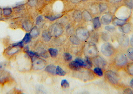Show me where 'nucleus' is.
<instances>
[{
    "label": "nucleus",
    "mask_w": 133,
    "mask_h": 94,
    "mask_svg": "<svg viewBox=\"0 0 133 94\" xmlns=\"http://www.w3.org/2000/svg\"><path fill=\"white\" fill-rule=\"evenodd\" d=\"M129 62V59L126 53L122 51L116 52L113 60L114 65L116 68H125Z\"/></svg>",
    "instance_id": "f257e3e1"
},
{
    "label": "nucleus",
    "mask_w": 133,
    "mask_h": 94,
    "mask_svg": "<svg viewBox=\"0 0 133 94\" xmlns=\"http://www.w3.org/2000/svg\"><path fill=\"white\" fill-rule=\"evenodd\" d=\"M105 76L107 81L113 86H117L119 84L120 78L116 72L108 70L105 72Z\"/></svg>",
    "instance_id": "f03ea898"
},
{
    "label": "nucleus",
    "mask_w": 133,
    "mask_h": 94,
    "mask_svg": "<svg viewBox=\"0 0 133 94\" xmlns=\"http://www.w3.org/2000/svg\"><path fill=\"white\" fill-rule=\"evenodd\" d=\"M101 50L102 53L106 57H110L116 52L115 48L111 43L108 42L102 45Z\"/></svg>",
    "instance_id": "7ed1b4c3"
},
{
    "label": "nucleus",
    "mask_w": 133,
    "mask_h": 94,
    "mask_svg": "<svg viewBox=\"0 0 133 94\" xmlns=\"http://www.w3.org/2000/svg\"><path fill=\"white\" fill-rule=\"evenodd\" d=\"M50 33L53 36L58 37L64 32L63 26L60 22H55L51 25L49 30Z\"/></svg>",
    "instance_id": "20e7f679"
},
{
    "label": "nucleus",
    "mask_w": 133,
    "mask_h": 94,
    "mask_svg": "<svg viewBox=\"0 0 133 94\" xmlns=\"http://www.w3.org/2000/svg\"><path fill=\"white\" fill-rule=\"evenodd\" d=\"M76 36L79 40L84 41L88 39L90 33L87 28L83 26L78 27L76 30Z\"/></svg>",
    "instance_id": "39448f33"
},
{
    "label": "nucleus",
    "mask_w": 133,
    "mask_h": 94,
    "mask_svg": "<svg viewBox=\"0 0 133 94\" xmlns=\"http://www.w3.org/2000/svg\"><path fill=\"white\" fill-rule=\"evenodd\" d=\"M116 37L118 44L121 48H126L130 46L129 38L126 34L118 33Z\"/></svg>",
    "instance_id": "423d86ee"
},
{
    "label": "nucleus",
    "mask_w": 133,
    "mask_h": 94,
    "mask_svg": "<svg viewBox=\"0 0 133 94\" xmlns=\"http://www.w3.org/2000/svg\"><path fill=\"white\" fill-rule=\"evenodd\" d=\"M32 67L35 70H39L44 69L46 65V61L40 58V56H35L32 58Z\"/></svg>",
    "instance_id": "0eeeda50"
},
{
    "label": "nucleus",
    "mask_w": 133,
    "mask_h": 94,
    "mask_svg": "<svg viewBox=\"0 0 133 94\" xmlns=\"http://www.w3.org/2000/svg\"><path fill=\"white\" fill-rule=\"evenodd\" d=\"M84 50L87 56L89 58L94 57L97 55L98 52L97 48L94 43H90L87 44Z\"/></svg>",
    "instance_id": "6e6552de"
},
{
    "label": "nucleus",
    "mask_w": 133,
    "mask_h": 94,
    "mask_svg": "<svg viewBox=\"0 0 133 94\" xmlns=\"http://www.w3.org/2000/svg\"><path fill=\"white\" fill-rule=\"evenodd\" d=\"M102 14L103 15L100 18L102 25L106 26L111 24L114 17V15L109 11Z\"/></svg>",
    "instance_id": "1a4fd4ad"
},
{
    "label": "nucleus",
    "mask_w": 133,
    "mask_h": 94,
    "mask_svg": "<svg viewBox=\"0 0 133 94\" xmlns=\"http://www.w3.org/2000/svg\"><path fill=\"white\" fill-rule=\"evenodd\" d=\"M93 59L95 65L100 67L102 69H105L107 65V62L106 60L102 56L99 55H97L94 57Z\"/></svg>",
    "instance_id": "9d476101"
},
{
    "label": "nucleus",
    "mask_w": 133,
    "mask_h": 94,
    "mask_svg": "<svg viewBox=\"0 0 133 94\" xmlns=\"http://www.w3.org/2000/svg\"><path fill=\"white\" fill-rule=\"evenodd\" d=\"M133 24L131 22H128L122 26L118 27V30L121 33L127 34L131 33L133 31Z\"/></svg>",
    "instance_id": "9b49d317"
},
{
    "label": "nucleus",
    "mask_w": 133,
    "mask_h": 94,
    "mask_svg": "<svg viewBox=\"0 0 133 94\" xmlns=\"http://www.w3.org/2000/svg\"><path fill=\"white\" fill-rule=\"evenodd\" d=\"M88 11L92 15H98L100 14L98 8V2H96L91 1L88 3Z\"/></svg>",
    "instance_id": "f8f14e48"
},
{
    "label": "nucleus",
    "mask_w": 133,
    "mask_h": 94,
    "mask_svg": "<svg viewBox=\"0 0 133 94\" xmlns=\"http://www.w3.org/2000/svg\"><path fill=\"white\" fill-rule=\"evenodd\" d=\"M130 18L123 19L119 18L116 16H114L112 24L116 27H119L125 24L128 22H129Z\"/></svg>",
    "instance_id": "ddd939ff"
},
{
    "label": "nucleus",
    "mask_w": 133,
    "mask_h": 94,
    "mask_svg": "<svg viewBox=\"0 0 133 94\" xmlns=\"http://www.w3.org/2000/svg\"><path fill=\"white\" fill-rule=\"evenodd\" d=\"M22 26L25 31H30L33 28L32 22L30 19L26 18L22 22Z\"/></svg>",
    "instance_id": "4468645a"
},
{
    "label": "nucleus",
    "mask_w": 133,
    "mask_h": 94,
    "mask_svg": "<svg viewBox=\"0 0 133 94\" xmlns=\"http://www.w3.org/2000/svg\"><path fill=\"white\" fill-rule=\"evenodd\" d=\"M72 17L75 22H80L83 20L82 11L79 9H76L73 12Z\"/></svg>",
    "instance_id": "2eb2a0df"
},
{
    "label": "nucleus",
    "mask_w": 133,
    "mask_h": 94,
    "mask_svg": "<svg viewBox=\"0 0 133 94\" xmlns=\"http://www.w3.org/2000/svg\"><path fill=\"white\" fill-rule=\"evenodd\" d=\"M98 2V8L100 14L107 12L109 10V3L108 2Z\"/></svg>",
    "instance_id": "dca6fc26"
},
{
    "label": "nucleus",
    "mask_w": 133,
    "mask_h": 94,
    "mask_svg": "<svg viewBox=\"0 0 133 94\" xmlns=\"http://www.w3.org/2000/svg\"><path fill=\"white\" fill-rule=\"evenodd\" d=\"M83 20L85 22H88L92 21L93 18L91 13L87 10L84 9L82 11Z\"/></svg>",
    "instance_id": "f3484780"
},
{
    "label": "nucleus",
    "mask_w": 133,
    "mask_h": 94,
    "mask_svg": "<svg viewBox=\"0 0 133 94\" xmlns=\"http://www.w3.org/2000/svg\"><path fill=\"white\" fill-rule=\"evenodd\" d=\"M64 14L62 13L55 14V15H46L44 16V18L50 21H54L61 18L64 16Z\"/></svg>",
    "instance_id": "a211bd4d"
},
{
    "label": "nucleus",
    "mask_w": 133,
    "mask_h": 94,
    "mask_svg": "<svg viewBox=\"0 0 133 94\" xmlns=\"http://www.w3.org/2000/svg\"><path fill=\"white\" fill-rule=\"evenodd\" d=\"M20 47L12 45L6 49V52L8 55H12L15 53H17L19 50Z\"/></svg>",
    "instance_id": "6ab92c4d"
},
{
    "label": "nucleus",
    "mask_w": 133,
    "mask_h": 94,
    "mask_svg": "<svg viewBox=\"0 0 133 94\" xmlns=\"http://www.w3.org/2000/svg\"><path fill=\"white\" fill-rule=\"evenodd\" d=\"M9 73L7 72H2L0 73V84H4L9 80Z\"/></svg>",
    "instance_id": "aec40b11"
},
{
    "label": "nucleus",
    "mask_w": 133,
    "mask_h": 94,
    "mask_svg": "<svg viewBox=\"0 0 133 94\" xmlns=\"http://www.w3.org/2000/svg\"><path fill=\"white\" fill-rule=\"evenodd\" d=\"M93 27L95 30L98 29L101 27L102 24L100 20V17L96 16L92 19Z\"/></svg>",
    "instance_id": "412c9836"
},
{
    "label": "nucleus",
    "mask_w": 133,
    "mask_h": 94,
    "mask_svg": "<svg viewBox=\"0 0 133 94\" xmlns=\"http://www.w3.org/2000/svg\"><path fill=\"white\" fill-rule=\"evenodd\" d=\"M40 2L39 0H26L25 5L30 8H35L38 6Z\"/></svg>",
    "instance_id": "4be33fe9"
},
{
    "label": "nucleus",
    "mask_w": 133,
    "mask_h": 94,
    "mask_svg": "<svg viewBox=\"0 0 133 94\" xmlns=\"http://www.w3.org/2000/svg\"><path fill=\"white\" fill-rule=\"evenodd\" d=\"M127 73L131 76H133V62H129L125 67Z\"/></svg>",
    "instance_id": "5701e85b"
},
{
    "label": "nucleus",
    "mask_w": 133,
    "mask_h": 94,
    "mask_svg": "<svg viewBox=\"0 0 133 94\" xmlns=\"http://www.w3.org/2000/svg\"><path fill=\"white\" fill-rule=\"evenodd\" d=\"M52 35L50 31L47 30H44L42 33V37L43 39L46 42H48L51 39Z\"/></svg>",
    "instance_id": "b1692460"
},
{
    "label": "nucleus",
    "mask_w": 133,
    "mask_h": 94,
    "mask_svg": "<svg viewBox=\"0 0 133 94\" xmlns=\"http://www.w3.org/2000/svg\"><path fill=\"white\" fill-rule=\"evenodd\" d=\"M30 34L32 37H37L39 35L40 31L37 26H34L30 30Z\"/></svg>",
    "instance_id": "393cba45"
},
{
    "label": "nucleus",
    "mask_w": 133,
    "mask_h": 94,
    "mask_svg": "<svg viewBox=\"0 0 133 94\" xmlns=\"http://www.w3.org/2000/svg\"><path fill=\"white\" fill-rule=\"evenodd\" d=\"M56 67L55 66L53 65H48L45 69V70L48 73L50 74H56Z\"/></svg>",
    "instance_id": "a878e982"
},
{
    "label": "nucleus",
    "mask_w": 133,
    "mask_h": 94,
    "mask_svg": "<svg viewBox=\"0 0 133 94\" xmlns=\"http://www.w3.org/2000/svg\"><path fill=\"white\" fill-rule=\"evenodd\" d=\"M111 36L110 33L107 31H104L102 32L101 35V38L103 41L107 42L110 40Z\"/></svg>",
    "instance_id": "bb28decb"
},
{
    "label": "nucleus",
    "mask_w": 133,
    "mask_h": 94,
    "mask_svg": "<svg viewBox=\"0 0 133 94\" xmlns=\"http://www.w3.org/2000/svg\"><path fill=\"white\" fill-rule=\"evenodd\" d=\"M122 5L130 10L133 9V0H123Z\"/></svg>",
    "instance_id": "cd10ccee"
},
{
    "label": "nucleus",
    "mask_w": 133,
    "mask_h": 94,
    "mask_svg": "<svg viewBox=\"0 0 133 94\" xmlns=\"http://www.w3.org/2000/svg\"><path fill=\"white\" fill-rule=\"evenodd\" d=\"M126 54L129 60L133 62V47H129L127 49Z\"/></svg>",
    "instance_id": "c85d7f7f"
},
{
    "label": "nucleus",
    "mask_w": 133,
    "mask_h": 94,
    "mask_svg": "<svg viewBox=\"0 0 133 94\" xmlns=\"http://www.w3.org/2000/svg\"><path fill=\"white\" fill-rule=\"evenodd\" d=\"M69 67L74 70H79L81 67L75 61H72L69 63Z\"/></svg>",
    "instance_id": "c756f323"
},
{
    "label": "nucleus",
    "mask_w": 133,
    "mask_h": 94,
    "mask_svg": "<svg viewBox=\"0 0 133 94\" xmlns=\"http://www.w3.org/2000/svg\"><path fill=\"white\" fill-rule=\"evenodd\" d=\"M12 9L11 8L9 7L4 8L2 9V14L5 16H8L12 14Z\"/></svg>",
    "instance_id": "7c9ffc66"
},
{
    "label": "nucleus",
    "mask_w": 133,
    "mask_h": 94,
    "mask_svg": "<svg viewBox=\"0 0 133 94\" xmlns=\"http://www.w3.org/2000/svg\"><path fill=\"white\" fill-rule=\"evenodd\" d=\"M44 22V19L43 16L40 15L38 16L36 19V25L38 26H40L43 24Z\"/></svg>",
    "instance_id": "2f4dec72"
},
{
    "label": "nucleus",
    "mask_w": 133,
    "mask_h": 94,
    "mask_svg": "<svg viewBox=\"0 0 133 94\" xmlns=\"http://www.w3.org/2000/svg\"><path fill=\"white\" fill-rule=\"evenodd\" d=\"M105 30L111 33H114L116 31V26H114L113 25H108L105 26Z\"/></svg>",
    "instance_id": "473e14b6"
},
{
    "label": "nucleus",
    "mask_w": 133,
    "mask_h": 94,
    "mask_svg": "<svg viewBox=\"0 0 133 94\" xmlns=\"http://www.w3.org/2000/svg\"><path fill=\"white\" fill-rule=\"evenodd\" d=\"M48 52L50 55L53 58H55L58 55V51L57 49L53 48H50L48 49Z\"/></svg>",
    "instance_id": "72a5a7b5"
},
{
    "label": "nucleus",
    "mask_w": 133,
    "mask_h": 94,
    "mask_svg": "<svg viewBox=\"0 0 133 94\" xmlns=\"http://www.w3.org/2000/svg\"><path fill=\"white\" fill-rule=\"evenodd\" d=\"M74 61L81 67H87V63L85 60H83L79 58H77Z\"/></svg>",
    "instance_id": "f704fd0d"
},
{
    "label": "nucleus",
    "mask_w": 133,
    "mask_h": 94,
    "mask_svg": "<svg viewBox=\"0 0 133 94\" xmlns=\"http://www.w3.org/2000/svg\"><path fill=\"white\" fill-rule=\"evenodd\" d=\"M66 72L65 71L62 69L61 67L59 66H58L56 67V74L60 76H64L66 75Z\"/></svg>",
    "instance_id": "c9c22d12"
},
{
    "label": "nucleus",
    "mask_w": 133,
    "mask_h": 94,
    "mask_svg": "<svg viewBox=\"0 0 133 94\" xmlns=\"http://www.w3.org/2000/svg\"><path fill=\"white\" fill-rule=\"evenodd\" d=\"M94 72L96 75L98 76L99 77H102L103 76V70H102V69L101 68H100L99 67H95L94 68Z\"/></svg>",
    "instance_id": "e433bc0d"
},
{
    "label": "nucleus",
    "mask_w": 133,
    "mask_h": 94,
    "mask_svg": "<svg viewBox=\"0 0 133 94\" xmlns=\"http://www.w3.org/2000/svg\"><path fill=\"white\" fill-rule=\"evenodd\" d=\"M70 40L73 44H75V45H78L79 44L80 42L79 39L74 35H72L70 37Z\"/></svg>",
    "instance_id": "4c0bfd02"
},
{
    "label": "nucleus",
    "mask_w": 133,
    "mask_h": 94,
    "mask_svg": "<svg viewBox=\"0 0 133 94\" xmlns=\"http://www.w3.org/2000/svg\"><path fill=\"white\" fill-rule=\"evenodd\" d=\"M32 38V36L30 35V33H27L25 34V37L23 38L22 41L24 43L27 44L30 42Z\"/></svg>",
    "instance_id": "58836bf2"
},
{
    "label": "nucleus",
    "mask_w": 133,
    "mask_h": 94,
    "mask_svg": "<svg viewBox=\"0 0 133 94\" xmlns=\"http://www.w3.org/2000/svg\"><path fill=\"white\" fill-rule=\"evenodd\" d=\"M123 0H108V2L110 4L116 5H121Z\"/></svg>",
    "instance_id": "ea45409f"
},
{
    "label": "nucleus",
    "mask_w": 133,
    "mask_h": 94,
    "mask_svg": "<svg viewBox=\"0 0 133 94\" xmlns=\"http://www.w3.org/2000/svg\"><path fill=\"white\" fill-rule=\"evenodd\" d=\"M26 53L28 54V55L31 57V58H32L33 57L35 56H40L39 55L37 54L36 52H34L32 51H30L29 49H26Z\"/></svg>",
    "instance_id": "a19ab883"
},
{
    "label": "nucleus",
    "mask_w": 133,
    "mask_h": 94,
    "mask_svg": "<svg viewBox=\"0 0 133 94\" xmlns=\"http://www.w3.org/2000/svg\"><path fill=\"white\" fill-rule=\"evenodd\" d=\"M61 86L63 88H68L69 87V83L66 80H62L61 82Z\"/></svg>",
    "instance_id": "79ce46f5"
},
{
    "label": "nucleus",
    "mask_w": 133,
    "mask_h": 94,
    "mask_svg": "<svg viewBox=\"0 0 133 94\" xmlns=\"http://www.w3.org/2000/svg\"><path fill=\"white\" fill-rule=\"evenodd\" d=\"M64 58L66 61H70L72 59V55L70 53L65 52L64 55Z\"/></svg>",
    "instance_id": "37998d69"
},
{
    "label": "nucleus",
    "mask_w": 133,
    "mask_h": 94,
    "mask_svg": "<svg viewBox=\"0 0 133 94\" xmlns=\"http://www.w3.org/2000/svg\"><path fill=\"white\" fill-rule=\"evenodd\" d=\"M87 63V66L89 68H91L93 66V64H92V62L91 61L90 59L89 58V57L86 56V59L85 60Z\"/></svg>",
    "instance_id": "c03bdc74"
},
{
    "label": "nucleus",
    "mask_w": 133,
    "mask_h": 94,
    "mask_svg": "<svg viewBox=\"0 0 133 94\" xmlns=\"http://www.w3.org/2000/svg\"><path fill=\"white\" fill-rule=\"evenodd\" d=\"M123 93L133 94V89L131 88H127L123 90Z\"/></svg>",
    "instance_id": "a18cd8bd"
},
{
    "label": "nucleus",
    "mask_w": 133,
    "mask_h": 94,
    "mask_svg": "<svg viewBox=\"0 0 133 94\" xmlns=\"http://www.w3.org/2000/svg\"><path fill=\"white\" fill-rule=\"evenodd\" d=\"M73 4H78L82 2V0H68Z\"/></svg>",
    "instance_id": "49530a36"
},
{
    "label": "nucleus",
    "mask_w": 133,
    "mask_h": 94,
    "mask_svg": "<svg viewBox=\"0 0 133 94\" xmlns=\"http://www.w3.org/2000/svg\"><path fill=\"white\" fill-rule=\"evenodd\" d=\"M93 40L95 42H97L98 40L99 39V35L98 33H95L94 34L93 36Z\"/></svg>",
    "instance_id": "de8ad7c7"
},
{
    "label": "nucleus",
    "mask_w": 133,
    "mask_h": 94,
    "mask_svg": "<svg viewBox=\"0 0 133 94\" xmlns=\"http://www.w3.org/2000/svg\"><path fill=\"white\" fill-rule=\"evenodd\" d=\"M130 45L131 47H133V33L132 34L130 39Z\"/></svg>",
    "instance_id": "09e8293b"
},
{
    "label": "nucleus",
    "mask_w": 133,
    "mask_h": 94,
    "mask_svg": "<svg viewBox=\"0 0 133 94\" xmlns=\"http://www.w3.org/2000/svg\"><path fill=\"white\" fill-rule=\"evenodd\" d=\"M91 1L96 2H108V0H90Z\"/></svg>",
    "instance_id": "8fccbe9b"
},
{
    "label": "nucleus",
    "mask_w": 133,
    "mask_h": 94,
    "mask_svg": "<svg viewBox=\"0 0 133 94\" xmlns=\"http://www.w3.org/2000/svg\"><path fill=\"white\" fill-rule=\"evenodd\" d=\"M5 65L4 63L0 62V70L3 69Z\"/></svg>",
    "instance_id": "3c124183"
},
{
    "label": "nucleus",
    "mask_w": 133,
    "mask_h": 94,
    "mask_svg": "<svg viewBox=\"0 0 133 94\" xmlns=\"http://www.w3.org/2000/svg\"><path fill=\"white\" fill-rule=\"evenodd\" d=\"M130 88L133 89V77L131 79V80L130 81Z\"/></svg>",
    "instance_id": "603ef678"
},
{
    "label": "nucleus",
    "mask_w": 133,
    "mask_h": 94,
    "mask_svg": "<svg viewBox=\"0 0 133 94\" xmlns=\"http://www.w3.org/2000/svg\"><path fill=\"white\" fill-rule=\"evenodd\" d=\"M44 2L46 3H50L54 2L55 0H44Z\"/></svg>",
    "instance_id": "864d4df0"
},
{
    "label": "nucleus",
    "mask_w": 133,
    "mask_h": 94,
    "mask_svg": "<svg viewBox=\"0 0 133 94\" xmlns=\"http://www.w3.org/2000/svg\"><path fill=\"white\" fill-rule=\"evenodd\" d=\"M2 15H3V14H2V9L0 8V18H1Z\"/></svg>",
    "instance_id": "5fc2aeb1"
},
{
    "label": "nucleus",
    "mask_w": 133,
    "mask_h": 94,
    "mask_svg": "<svg viewBox=\"0 0 133 94\" xmlns=\"http://www.w3.org/2000/svg\"><path fill=\"white\" fill-rule=\"evenodd\" d=\"M89 0H82V2H87Z\"/></svg>",
    "instance_id": "6e6d98bb"
},
{
    "label": "nucleus",
    "mask_w": 133,
    "mask_h": 94,
    "mask_svg": "<svg viewBox=\"0 0 133 94\" xmlns=\"http://www.w3.org/2000/svg\"><path fill=\"white\" fill-rule=\"evenodd\" d=\"M39 1L40 2H44V0H39Z\"/></svg>",
    "instance_id": "4d7b16f0"
}]
</instances>
